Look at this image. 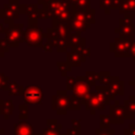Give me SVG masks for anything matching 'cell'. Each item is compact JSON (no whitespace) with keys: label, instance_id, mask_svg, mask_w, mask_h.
Segmentation results:
<instances>
[{"label":"cell","instance_id":"obj_40","mask_svg":"<svg viewBox=\"0 0 135 135\" xmlns=\"http://www.w3.org/2000/svg\"><path fill=\"white\" fill-rule=\"evenodd\" d=\"M42 49H43V51H44L45 53H51V52L54 50V47H53V46H52L50 43H47V42H45V43L43 44Z\"/></svg>","mask_w":135,"mask_h":135},{"label":"cell","instance_id":"obj_32","mask_svg":"<svg viewBox=\"0 0 135 135\" xmlns=\"http://www.w3.org/2000/svg\"><path fill=\"white\" fill-rule=\"evenodd\" d=\"M81 105H82V103H81L79 100H77V99L71 97V101H70V110H80Z\"/></svg>","mask_w":135,"mask_h":135},{"label":"cell","instance_id":"obj_25","mask_svg":"<svg viewBox=\"0 0 135 135\" xmlns=\"http://www.w3.org/2000/svg\"><path fill=\"white\" fill-rule=\"evenodd\" d=\"M112 5H113V0H99V7L103 9L107 15L111 13Z\"/></svg>","mask_w":135,"mask_h":135},{"label":"cell","instance_id":"obj_33","mask_svg":"<svg viewBox=\"0 0 135 135\" xmlns=\"http://www.w3.org/2000/svg\"><path fill=\"white\" fill-rule=\"evenodd\" d=\"M46 123H47V127H52V128H55L59 131H61L62 129V124L58 122L57 119H47L46 120Z\"/></svg>","mask_w":135,"mask_h":135},{"label":"cell","instance_id":"obj_15","mask_svg":"<svg viewBox=\"0 0 135 135\" xmlns=\"http://www.w3.org/2000/svg\"><path fill=\"white\" fill-rule=\"evenodd\" d=\"M86 61V58L75 53L72 51L66 52V62L73 68V66H80L83 62Z\"/></svg>","mask_w":135,"mask_h":135},{"label":"cell","instance_id":"obj_38","mask_svg":"<svg viewBox=\"0 0 135 135\" xmlns=\"http://www.w3.org/2000/svg\"><path fill=\"white\" fill-rule=\"evenodd\" d=\"M58 40H59L58 37H53V38H46V41L45 42L50 43L54 49H56L57 45H58Z\"/></svg>","mask_w":135,"mask_h":135},{"label":"cell","instance_id":"obj_29","mask_svg":"<svg viewBox=\"0 0 135 135\" xmlns=\"http://www.w3.org/2000/svg\"><path fill=\"white\" fill-rule=\"evenodd\" d=\"M19 5H20L19 0H8V2L3 5V7L9 8V9L15 11V12H18V11H19ZM18 13H19V12H18Z\"/></svg>","mask_w":135,"mask_h":135},{"label":"cell","instance_id":"obj_28","mask_svg":"<svg viewBox=\"0 0 135 135\" xmlns=\"http://www.w3.org/2000/svg\"><path fill=\"white\" fill-rule=\"evenodd\" d=\"M68 43H66V39L64 38H59L58 40V45L55 49L58 53H63V52H68Z\"/></svg>","mask_w":135,"mask_h":135},{"label":"cell","instance_id":"obj_18","mask_svg":"<svg viewBox=\"0 0 135 135\" xmlns=\"http://www.w3.org/2000/svg\"><path fill=\"white\" fill-rule=\"evenodd\" d=\"M91 8V0H76V2L72 3L71 9L72 13L75 12H83Z\"/></svg>","mask_w":135,"mask_h":135},{"label":"cell","instance_id":"obj_3","mask_svg":"<svg viewBox=\"0 0 135 135\" xmlns=\"http://www.w3.org/2000/svg\"><path fill=\"white\" fill-rule=\"evenodd\" d=\"M47 35L43 32V28H28L25 27L23 31V42L26 43L28 46L34 47H42L45 43L44 39L46 40Z\"/></svg>","mask_w":135,"mask_h":135},{"label":"cell","instance_id":"obj_39","mask_svg":"<svg viewBox=\"0 0 135 135\" xmlns=\"http://www.w3.org/2000/svg\"><path fill=\"white\" fill-rule=\"evenodd\" d=\"M65 134H68V135H80V130L75 129V128H70V129H66Z\"/></svg>","mask_w":135,"mask_h":135},{"label":"cell","instance_id":"obj_51","mask_svg":"<svg viewBox=\"0 0 135 135\" xmlns=\"http://www.w3.org/2000/svg\"><path fill=\"white\" fill-rule=\"evenodd\" d=\"M134 15H135V13H134Z\"/></svg>","mask_w":135,"mask_h":135},{"label":"cell","instance_id":"obj_5","mask_svg":"<svg viewBox=\"0 0 135 135\" xmlns=\"http://www.w3.org/2000/svg\"><path fill=\"white\" fill-rule=\"evenodd\" d=\"M70 101L71 96L68 95V91L58 90L56 94L52 96V109L58 115H64L68 110H70Z\"/></svg>","mask_w":135,"mask_h":135},{"label":"cell","instance_id":"obj_49","mask_svg":"<svg viewBox=\"0 0 135 135\" xmlns=\"http://www.w3.org/2000/svg\"><path fill=\"white\" fill-rule=\"evenodd\" d=\"M66 1H68L69 3H71V4H72V3H74V2H76V0H66Z\"/></svg>","mask_w":135,"mask_h":135},{"label":"cell","instance_id":"obj_21","mask_svg":"<svg viewBox=\"0 0 135 135\" xmlns=\"http://www.w3.org/2000/svg\"><path fill=\"white\" fill-rule=\"evenodd\" d=\"M84 78H85V81L91 86L95 85L97 80H99V73H96V72H93V71H86L85 75H84Z\"/></svg>","mask_w":135,"mask_h":135},{"label":"cell","instance_id":"obj_46","mask_svg":"<svg viewBox=\"0 0 135 135\" xmlns=\"http://www.w3.org/2000/svg\"><path fill=\"white\" fill-rule=\"evenodd\" d=\"M130 85H133L134 89H135V77H134V79H133L132 81H130Z\"/></svg>","mask_w":135,"mask_h":135},{"label":"cell","instance_id":"obj_24","mask_svg":"<svg viewBox=\"0 0 135 135\" xmlns=\"http://www.w3.org/2000/svg\"><path fill=\"white\" fill-rule=\"evenodd\" d=\"M18 110H19V115H18L19 120H27L28 119V105L26 103H21L18 105Z\"/></svg>","mask_w":135,"mask_h":135},{"label":"cell","instance_id":"obj_12","mask_svg":"<svg viewBox=\"0 0 135 135\" xmlns=\"http://www.w3.org/2000/svg\"><path fill=\"white\" fill-rule=\"evenodd\" d=\"M68 25H69L71 33H82V32H85L86 30H89L91 27V24L83 22V21L76 20L74 18H71L68 21Z\"/></svg>","mask_w":135,"mask_h":135},{"label":"cell","instance_id":"obj_16","mask_svg":"<svg viewBox=\"0 0 135 135\" xmlns=\"http://www.w3.org/2000/svg\"><path fill=\"white\" fill-rule=\"evenodd\" d=\"M86 39L81 36V33H71L66 38V43L70 49H73L81 43H85Z\"/></svg>","mask_w":135,"mask_h":135},{"label":"cell","instance_id":"obj_9","mask_svg":"<svg viewBox=\"0 0 135 135\" xmlns=\"http://www.w3.org/2000/svg\"><path fill=\"white\" fill-rule=\"evenodd\" d=\"M34 128L27 120H19L14 124V135H34Z\"/></svg>","mask_w":135,"mask_h":135},{"label":"cell","instance_id":"obj_17","mask_svg":"<svg viewBox=\"0 0 135 135\" xmlns=\"http://www.w3.org/2000/svg\"><path fill=\"white\" fill-rule=\"evenodd\" d=\"M120 15H127V14H133L135 13V0H122L121 6L119 8Z\"/></svg>","mask_w":135,"mask_h":135},{"label":"cell","instance_id":"obj_1","mask_svg":"<svg viewBox=\"0 0 135 135\" xmlns=\"http://www.w3.org/2000/svg\"><path fill=\"white\" fill-rule=\"evenodd\" d=\"M95 89H96V92L91 93L90 96L88 97L85 103H84L86 110L91 111L92 114H94L95 109L102 110L104 108V105L108 104L110 102V100H112L114 98L109 93L107 86H104V85H95Z\"/></svg>","mask_w":135,"mask_h":135},{"label":"cell","instance_id":"obj_22","mask_svg":"<svg viewBox=\"0 0 135 135\" xmlns=\"http://www.w3.org/2000/svg\"><path fill=\"white\" fill-rule=\"evenodd\" d=\"M56 66L58 69V71L60 72L61 76H66V74L72 71V66L66 61H57Z\"/></svg>","mask_w":135,"mask_h":135},{"label":"cell","instance_id":"obj_48","mask_svg":"<svg viewBox=\"0 0 135 135\" xmlns=\"http://www.w3.org/2000/svg\"><path fill=\"white\" fill-rule=\"evenodd\" d=\"M4 133V129H2V128H0V135H2Z\"/></svg>","mask_w":135,"mask_h":135},{"label":"cell","instance_id":"obj_47","mask_svg":"<svg viewBox=\"0 0 135 135\" xmlns=\"http://www.w3.org/2000/svg\"><path fill=\"white\" fill-rule=\"evenodd\" d=\"M4 56H5V53H4L3 51H1V50H0V58H3Z\"/></svg>","mask_w":135,"mask_h":135},{"label":"cell","instance_id":"obj_4","mask_svg":"<svg viewBox=\"0 0 135 135\" xmlns=\"http://www.w3.org/2000/svg\"><path fill=\"white\" fill-rule=\"evenodd\" d=\"M23 23H14L13 25L8 26L4 30L5 40L8 43L9 47H18L21 42H23V31H24Z\"/></svg>","mask_w":135,"mask_h":135},{"label":"cell","instance_id":"obj_13","mask_svg":"<svg viewBox=\"0 0 135 135\" xmlns=\"http://www.w3.org/2000/svg\"><path fill=\"white\" fill-rule=\"evenodd\" d=\"M14 108L15 107H14V102L12 99H8V100L0 99V114L3 116L5 120H7L9 116L13 114Z\"/></svg>","mask_w":135,"mask_h":135},{"label":"cell","instance_id":"obj_45","mask_svg":"<svg viewBox=\"0 0 135 135\" xmlns=\"http://www.w3.org/2000/svg\"><path fill=\"white\" fill-rule=\"evenodd\" d=\"M4 30H5V28H4V24L0 21V34H1V33H4Z\"/></svg>","mask_w":135,"mask_h":135},{"label":"cell","instance_id":"obj_42","mask_svg":"<svg viewBox=\"0 0 135 135\" xmlns=\"http://www.w3.org/2000/svg\"><path fill=\"white\" fill-rule=\"evenodd\" d=\"M131 57H132L133 61L135 62V40L133 41L132 46H131Z\"/></svg>","mask_w":135,"mask_h":135},{"label":"cell","instance_id":"obj_44","mask_svg":"<svg viewBox=\"0 0 135 135\" xmlns=\"http://www.w3.org/2000/svg\"><path fill=\"white\" fill-rule=\"evenodd\" d=\"M14 23H15V22H14L13 19H4V20H3V24H8V26L13 25Z\"/></svg>","mask_w":135,"mask_h":135},{"label":"cell","instance_id":"obj_43","mask_svg":"<svg viewBox=\"0 0 135 135\" xmlns=\"http://www.w3.org/2000/svg\"><path fill=\"white\" fill-rule=\"evenodd\" d=\"M51 1H52V0H37V3H38V5L45 6V5H47Z\"/></svg>","mask_w":135,"mask_h":135},{"label":"cell","instance_id":"obj_11","mask_svg":"<svg viewBox=\"0 0 135 135\" xmlns=\"http://www.w3.org/2000/svg\"><path fill=\"white\" fill-rule=\"evenodd\" d=\"M107 89L109 91V93L111 94V96H115V95H123V81L120 80V78L118 76H115L112 78L111 82L107 85Z\"/></svg>","mask_w":135,"mask_h":135},{"label":"cell","instance_id":"obj_41","mask_svg":"<svg viewBox=\"0 0 135 135\" xmlns=\"http://www.w3.org/2000/svg\"><path fill=\"white\" fill-rule=\"evenodd\" d=\"M71 122H72V124H73V128L80 130V120H79V119H72Z\"/></svg>","mask_w":135,"mask_h":135},{"label":"cell","instance_id":"obj_37","mask_svg":"<svg viewBox=\"0 0 135 135\" xmlns=\"http://www.w3.org/2000/svg\"><path fill=\"white\" fill-rule=\"evenodd\" d=\"M46 35H47V38H53V37H58V33L51 26V27H47L46 28ZM59 38V37H58Z\"/></svg>","mask_w":135,"mask_h":135},{"label":"cell","instance_id":"obj_20","mask_svg":"<svg viewBox=\"0 0 135 135\" xmlns=\"http://www.w3.org/2000/svg\"><path fill=\"white\" fill-rule=\"evenodd\" d=\"M38 9V3H26V4H21L19 5V14L20 15H28L32 12Z\"/></svg>","mask_w":135,"mask_h":135},{"label":"cell","instance_id":"obj_8","mask_svg":"<svg viewBox=\"0 0 135 135\" xmlns=\"http://www.w3.org/2000/svg\"><path fill=\"white\" fill-rule=\"evenodd\" d=\"M23 100L26 104H41L43 101V91L38 85L24 86Z\"/></svg>","mask_w":135,"mask_h":135},{"label":"cell","instance_id":"obj_50","mask_svg":"<svg viewBox=\"0 0 135 135\" xmlns=\"http://www.w3.org/2000/svg\"><path fill=\"white\" fill-rule=\"evenodd\" d=\"M34 135H43V134H42V133H35Z\"/></svg>","mask_w":135,"mask_h":135},{"label":"cell","instance_id":"obj_23","mask_svg":"<svg viewBox=\"0 0 135 135\" xmlns=\"http://www.w3.org/2000/svg\"><path fill=\"white\" fill-rule=\"evenodd\" d=\"M112 76H111V73L109 71H102V72H99V82H100V85H104L107 86L111 80H112Z\"/></svg>","mask_w":135,"mask_h":135},{"label":"cell","instance_id":"obj_2","mask_svg":"<svg viewBox=\"0 0 135 135\" xmlns=\"http://www.w3.org/2000/svg\"><path fill=\"white\" fill-rule=\"evenodd\" d=\"M135 40L134 37H116L113 42L110 43V52L114 53V56L117 58H128L131 57V46L133 41Z\"/></svg>","mask_w":135,"mask_h":135},{"label":"cell","instance_id":"obj_36","mask_svg":"<svg viewBox=\"0 0 135 135\" xmlns=\"http://www.w3.org/2000/svg\"><path fill=\"white\" fill-rule=\"evenodd\" d=\"M9 49H11V47H9L8 43L6 42V40H5L4 38H3V39H2V38H0V50H1V51H3V52L6 54V53H8V52H9Z\"/></svg>","mask_w":135,"mask_h":135},{"label":"cell","instance_id":"obj_34","mask_svg":"<svg viewBox=\"0 0 135 135\" xmlns=\"http://www.w3.org/2000/svg\"><path fill=\"white\" fill-rule=\"evenodd\" d=\"M9 77L6 76L4 73H1L0 72V90H4L5 85L7 82H9Z\"/></svg>","mask_w":135,"mask_h":135},{"label":"cell","instance_id":"obj_27","mask_svg":"<svg viewBox=\"0 0 135 135\" xmlns=\"http://www.w3.org/2000/svg\"><path fill=\"white\" fill-rule=\"evenodd\" d=\"M53 13L46 7L39 8V19H53Z\"/></svg>","mask_w":135,"mask_h":135},{"label":"cell","instance_id":"obj_26","mask_svg":"<svg viewBox=\"0 0 135 135\" xmlns=\"http://www.w3.org/2000/svg\"><path fill=\"white\" fill-rule=\"evenodd\" d=\"M95 13H96V11H95L94 8H90V9L83 11V14H84V16H85V19H86V21H88L91 25L96 22V20H95Z\"/></svg>","mask_w":135,"mask_h":135},{"label":"cell","instance_id":"obj_14","mask_svg":"<svg viewBox=\"0 0 135 135\" xmlns=\"http://www.w3.org/2000/svg\"><path fill=\"white\" fill-rule=\"evenodd\" d=\"M4 91H7L11 96H23L24 86L20 85L17 81L11 80L9 82L6 83V85L4 88Z\"/></svg>","mask_w":135,"mask_h":135},{"label":"cell","instance_id":"obj_35","mask_svg":"<svg viewBox=\"0 0 135 135\" xmlns=\"http://www.w3.org/2000/svg\"><path fill=\"white\" fill-rule=\"evenodd\" d=\"M39 20V8L32 12L31 14L27 15V21H33V22H38Z\"/></svg>","mask_w":135,"mask_h":135},{"label":"cell","instance_id":"obj_30","mask_svg":"<svg viewBox=\"0 0 135 135\" xmlns=\"http://www.w3.org/2000/svg\"><path fill=\"white\" fill-rule=\"evenodd\" d=\"M42 134L43 135H62L61 131H59L55 128H52V127H45L42 130Z\"/></svg>","mask_w":135,"mask_h":135},{"label":"cell","instance_id":"obj_7","mask_svg":"<svg viewBox=\"0 0 135 135\" xmlns=\"http://www.w3.org/2000/svg\"><path fill=\"white\" fill-rule=\"evenodd\" d=\"M133 14H127L122 18L119 19V26L114 30L116 34L120 37L132 38L135 35V26L133 23Z\"/></svg>","mask_w":135,"mask_h":135},{"label":"cell","instance_id":"obj_19","mask_svg":"<svg viewBox=\"0 0 135 135\" xmlns=\"http://www.w3.org/2000/svg\"><path fill=\"white\" fill-rule=\"evenodd\" d=\"M20 16V14L18 12H15V11H12L9 8H5V7H2L0 8V19H18Z\"/></svg>","mask_w":135,"mask_h":135},{"label":"cell","instance_id":"obj_31","mask_svg":"<svg viewBox=\"0 0 135 135\" xmlns=\"http://www.w3.org/2000/svg\"><path fill=\"white\" fill-rule=\"evenodd\" d=\"M75 84H76V77L68 76L66 77V91H73Z\"/></svg>","mask_w":135,"mask_h":135},{"label":"cell","instance_id":"obj_10","mask_svg":"<svg viewBox=\"0 0 135 135\" xmlns=\"http://www.w3.org/2000/svg\"><path fill=\"white\" fill-rule=\"evenodd\" d=\"M52 27L58 33V37L59 38L66 39L68 36L71 34L69 25H68V22H65V21H61L59 19L53 18L52 19Z\"/></svg>","mask_w":135,"mask_h":135},{"label":"cell","instance_id":"obj_6","mask_svg":"<svg viewBox=\"0 0 135 135\" xmlns=\"http://www.w3.org/2000/svg\"><path fill=\"white\" fill-rule=\"evenodd\" d=\"M90 94H91V85L85 81L84 76H77L76 84L73 89V94L71 97L79 100L82 104H84Z\"/></svg>","mask_w":135,"mask_h":135}]
</instances>
